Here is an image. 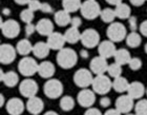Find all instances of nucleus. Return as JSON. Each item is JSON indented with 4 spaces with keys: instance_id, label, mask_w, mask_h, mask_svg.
Listing matches in <instances>:
<instances>
[{
    "instance_id": "nucleus-1",
    "label": "nucleus",
    "mask_w": 147,
    "mask_h": 115,
    "mask_svg": "<svg viewBox=\"0 0 147 115\" xmlns=\"http://www.w3.org/2000/svg\"><path fill=\"white\" fill-rule=\"evenodd\" d=\"M56 59H57V63L59 65V67L67 70V69H71L77 65L78 55H77L76 51L71 49V48H63L62 50L58 52Z\"/></svg>"
},
{
    "instance_id": "nucleus-2",
    "label": "nucleus",
    "mask_w": 147,
    "mask_h": 115,
    "mask_svg": "<svg viewBox=\"0 0 147 115\" xmlns=\"http://www.w3.org/2000/svg\"><path fill=\"white\" fill-rule=\"evenodd\" d=\"M81 15L87 20H94L101 14V7L96 0H86L81 5Z\"/></svg>"
},
{
    "instance_id": "nucleus-3",
    "label": "nucleus",
    "mask_w": 147,
    "mask_h": 115,
    "mask_svg": "<svg viewBox=\"0 0 147 115\" xmlns=\"http://www.w3.org/2000/svg\"><path fill=\"white\" fill-rule=\"evenodd\" d=\"M106 35L109 38V40H111L113 42H120L124 40L127 37L125 25L121 22H113L108 25L106 30Z\"/></svg>"
},
{
    "instance_id": "nucleus-4",
    "label": "nucleus",
    "mask_w": 147,
    "mask_h": 115,
    "mask_svg": "<svg viewBox=\"0 0 147 115\" xmlns=\"http://www.w3.org/2000/svg\"><path fill=\"white\" fill-rule=\"evenodd\" d=\"M38 69H39V63H37L33 57H24L18 63V70L20 74L25 77H30L38 73Z\"/></svg>"
},
{
    "instance_id": "nucleus-5",
    "label": "nucleus",
    "mask_w": 147,
    "mask_h": 115,
    "mask_svg": "<svg viewBox=\"0 0 147 115\" xmlns=\"http://www.w3.org/2000/svg\"><path fill=\"white\" fill-rule=\"evenodd\" d=\"M92 86V90L95 91L96 93L100 94V95H105L113 88V82L110 81L109 77L105 76L104 74L97 75L94 78Z\"/></svg>"
},
{
    "instance_id": "nucleus-6",
    "label": "nucleus",
    "mask_w": 147,
    "mask_h": 115,
    "mask_svg": "<svg viewBox=\"0 0 147 115\" xmlns=\"http://www.w3.org/2000/svg\"><path fill=\"white\" fill-rule=\"evenodd\" d=\"M43 91L49 98L56 99V98H59L63 93V84L58 79H49L44 84Z\"/></svg>"
},
{
    "instance_id": "nucleus-7",
    "label": "nucleus",
    "mask_w": 147,
    "mask_h": 115,
    "mask_svg": "<svg viewBox=\"0 0 147 115\" xmlns=\"http://www.w3.org/2000/svg\"><path fill=\"white\" fill-rule=\"evenodd\" d=\"M94 77H92V72L86 69H79L78 71L74 74V82L76 86L80 88H85L89 87L92 84Z\"/></svg>"
},
{
    "instance_id": "nucleus-8",
    "label": "nucleus",
    "mask_w": 147,
    "mask_h": 115,
    "mask_svg": "<svg viewBox=\"0 0 147 115\" xmlns=\"http://www.w3.org/2000/svg\"><path fill=\"white\" fill-rule=\"evenodd\" d=\"M81 42L87 49H92L97 47L100 44V35L94 29H86L85 31L82 32L81 35Z\"/></svg>"
},
{
    "instance_id": "nucleus-9",
    "label": "nucleus",
    "mask_w": 147,
    "mask_h": 115,
    "mask_svg": "<svg viewBox=\"0 0 147 115\" xmlns=\"http://www.w3.org/2000/svg\"><path fill=\"white\" fill-rule=\"evenodd\" d=\"M1 32L6 38H16L20 33V24L14 19L3 21L1 19Z\"/></svg>"
},
{
    "instance_id": "nucleus-10",
    "label": "nucleus",
    "mask_w": 147,
    "mask_h": 115,
    "mask_svg": "<svg viewBox=\"0 0 147 115\" xmlns=\"http://www.w3.org/2000/svg\"><path fill=\"white\" fill-rule=\"evenodd\" d=\"M38 90H39L38 84L34 79H31V78L24 79L19 84V92L22 96L26 97V98H32V97L36 96Z\"/></svg>"
},
{
    "instance_id": "nucleus-11",
    "label": "nucleus",
    "mask_w": 147,
    "mask_h": 115,
    "mask_svg": "<svg viewBox=\"0 0 147 115\" xmlns=\"http://www.w3.org/2000/svg\"><path fill=\"white\" fill-rule=\"evenodd\" d=\"M16 58V49L9 44L0 46V62L2 65H9Z\"/></svg>"
},
{
    "instance_id": "nucleus-12",
    "label": "nucleus",
    "mask_w": 147,
    "mask_h": 115,
    "mask_svg": "<svg viewBox=\"0 0 147 115\" xmlns=\"http://www.w3.org/2000/svg\"><path fill=\"white\" fill-rule=\"evenodd\" d=\"M94 92L95 91H92L89 89H83L82 91H80L77 96L78 103L83 108H90L96 101V95Z\"/></svg>"
},
{
    "instance_id": "nucleus-13",
    "label": "nucleus",
    "mask_w": 147,
    "mask_h": 115,
    "mask_svg": "<svg viewBox=\"0 0 147 115\" xmlns=\"http://www.w3.org/2000/svg\"><path fill=\"white\" fill-rule=\"evenodd\" d=\"M108 63L106 58L102 56H96L92 59V61L89 63L90 71L96 75H103L105 72L108 70Z\"/></svg>"
},
{
    "instance_id": "nucleus-14",
    "label": "nucleus",
    "mask_w": 147,
    "mask_h": 115,
    "mask_svg": "<svg viewBox=\"0 0 147 115\" xmlns=\"http://www.w3.org/2000/svg\"><path fill=\"white\" fill-rule=\"evenodd\" d=\"M116 109L121 114H128L134 109V99L127 95H121L116 100Z\"/></svg>"
},
{
    "instance_id": "nucleus-15",
    "label": "nucleus",
    "mask_w": 147,
    "mask_h": 115,
    "mask_svg": "<svg viewBox=\"0 0 147 115\" xmlns=\"http://www.w3.org/2000/svg\"><path fill=\"white\" fill-rule=\"evenodd\" d=\"M117 52L116 46L111 40H103L98 46V53L99 56H102L104 58H110L113 57Z\"/></svg>"
},
{
    "instance_id": "nucleus-16",
    "label": "nucleus",
    "mask_w": 147,
    "mask_h": 115,
    "mask_svg": "<svg viewBox=\"0 0 147 115\" xmlns=\"http://www.w3.org/2000/svg\"><path fill=\"white\" fill-rule=\"evenodd\" d=\"M47 44L51 48V50H62L64 48V44L66 42L64 35L60 34L58 32H54L53 34L47 36Z\"/></svg>"
},
{
    "instance_id": "nucleus-17",
    "label": "nucleus",
    "mask_w": 147,
    "mask_h": 115,
    "mask_svg": "<svg viewBox=\"0 0 147 115\" xmlns=\"http://www.w3.org/2000/svg\"><path fill=\"white\" fill-rule=\"evenodd\" d=\"M6 112L9 115H21L24 111V103L20 98L14 97L6 103Z\"/></svg>"
},
{
    "instance_id": "nucleus-18",
    "label": "nucleus",
    "mask_w": 147,
    "mask_h": 115,
    "mask_svg": "<svg viewBox=\"0 0 147 115\" xmlns=\"http://www.w3.org/2000/svg\"><path fill=\"white\" fill-rule=\"evenodd\" d=\"M36 30L42 36H49L51 34L54 33V23L49 19L42 18L37 22Z\"/></svg>"
},
{
    "instance_id": "nucleus-19",
    "label": "nucleus",
    "mask_w": 147,
    "mask_h": 115,
    "mask_svg": "<svg viewBox=\"0 0 147 115\" xmlns=\"http://www.w3.org/2000/svg\"><path fill=\"white\" fill-rule=\"evenodd\" d=\"M43 108H44V103L42 101L41 98L37 96L28 98V103H26V109L31 114L38 115L42 112Z\"/></svg>"
},
{
    "instance_id": "nucleus-20",
    "label": "nucleus",
    "mask_w": 147,
    "mask_h": 115,
    "mask_svg": "<svg viewBox=\"0 0 147 115\" xmlns=\"http://www.w3.org/2000/svg\"><path fill=\"white\" fill-rule=\"evenodd\" d=\"M0 80L2 81L6 87L13 88L17 86L19 81V77L17 73H15L14 71H9L4 73L3 70H0Z\"/></svg>"
},
{
    "instance_id": "nucleus-21",
    "label": "nucleus",
    "mask_w": 147,
    "mask_h": 115,
    "mask_svg": "<svg viewBox=\"0 0 147 115\" xmlns=\"http://www.w3.org/2000/svg\"><path fill=\"white\" fill-rule=\"evenodd\" d=\"M127 93L132 99H139L143 96V94L145 93V88L144 84L140 82V81H134L131 84H129L128 90Z\"/></svg>"
},
{
    "instance_id": "nucleus-22",
    "label": "nucleus",
    "mask_w": 147,
    "mask_h": 115,
    "mask_svg": "<svg viewBox=\"0 0 147 115\" xmlns=\"http://www.w3.org/2000/svg\"><path fill=\"white\" fill-rule=\"evenodd\" d=\"M55 72V65L51 61H42L41 63H39L38 74L42 78H51L52 76H54Z\"/></svg>"
},
{
    "instance_id": "nucleus-23",
    "label": "nucleus",
    "mask_w": 147,
    "mask_h": 115,
    "mask_svg": "<svg viewBox=\"0 0 147 115\" xmlns=\"http://www.w3.org/2000/svg\"><path fill=\"white\" fill-rule=\"evenodd\" d=\"M49 50H51V48L49 47L47 42L39 41V42L35 44L34 48H33V53L37 58H45L49 56Z\"/></svg>"
},
{
    "instance_id": "nucleus-24",
    "label": "nucleus",
    "mask_w": 147,
    "mask_h": 115,
    "mask_svg": "<svg viewBox=\"0 0 147 115\" xmlns=\"http://www.w3.org/2000/svg\"><path fill=\"white\" fill-rule=\"evenodd\" d=\"M54 19H55V22L60 27H65L67 24H71V18L69 13L66 12L65 10H61V11H58V12L55 13V16H54Z\"/></svg>"
},
{
    "instance_id": "nucleus-25",
    "label": "nucleus",
    "mask_w": 147,
    "mask_h": 115,
    "mask_svg": "<svg viewBox=\"0 0 147 115\" xmlns=\"http://www.w3.org/2000/svg\"><path fill=\"white\" fill-rule=\"evenodd\" d=\"M113 58H115V61L117 63L124 65H128L129 61L131 60V55H130V53L126 49H119V50H117Z\"/></svg>"
},
{
    "instance_id": "nucleus-26",
    "label": "nucleus",
    "mask_w": 147,
    "mask_h": 115,
    "mask_svg": "<svg viewBox=\"0 0 147 115\" xmlns=\"http://www.w3.org/2000/svg\"><path fill=\"white\" fill-rule=\"evenodd\" d=\"M81 35H82V33H80L78 28L71 27V28L64 33V37H65L66 42L74 44H76V42H78L79 40H81Z\"/></svg>"
},
{
    "instance_id": "nucleus-27",
    "label": "nucleus",
    "mask_w": 147,
    "mask_h": 115,
    "mask_svg": "<svg viewBox=\"0 0 147 115\" xmlns=\"http://www.w3.org/2000/svg\"><path fill=\"white\" fill-rule=\"evenodd\" d=\"M128 87H129V82L127 81V79L122 76H120V77H117L113 79V90L118 92V93H123V92H127L128 90Z\"/></svg>"
},
{
    "instance_id": "nucleus-28",
    "label": "nucleus",
    "mask_w": 147,
    "mask_h": 115,
    "mask_svg": "<svg viewBox=\"0 0 147 115\" xmlns=\"http://www.w3.org/2000/svg\"><path fill=\"white\" fill-rule=\"evenodd\" d=\"M116 15L118 18L120 19H129L130 18V14H131V10L129 7V5H127L126 3H120L116 6L115 9Z\"/></svg>"
},
{
    "instance_id": "nucleus-29",
    "label": "nucleus",
    "mask_w": 147,
    "mask_h": 115,
    "mask_svg": "<svg viewBox=\"0 0 147 115\" xmlns=\"http://www.w3.org/2000/svg\"><path fill=\"white\" fill-rule=\"evenodd\" d=\"M33 48L34 47L32 46L30 40H28V39H22V40H20L18 44H17L16 50H17V52H18L20 55L25 56V55L30 54L31 52H33Z\"/></svg>"
},
{
    "instance_id": "nucleus-30",
    "label": "nucleus",
    "mask_w": 147,
    "mask_h": 115,
    "mask_svg": "<svg viewBox=\"0 0 147 115\" xmlns=\"http://www.w3.org/2000/svg\"><path fill=\"white\" fill-rule=\"evenodd\" d=\"M81 0H62V6L68 13H75L81 9Z\"/></svg>"
},
{
    "instance_id": "nucleus-31",
    "label": "nucleus",
    "mask_w": 147,
    "mask_h": 115,
    "mask_svg": "<svg viewBox=\"0 0 147 115\" xmlns=\"http://www.w3.org/2000/svg\"><path fill=\"white\" fill-rule=\"evenodd\" d=\"M142 42L141 36L140 34L136 33V32H131L127 35L126 37V44L129 48H138Z\"/></svg>"
},
{
    "instance_id": "nucleus-32",
    "label": "nucleus",
    "mask_w": 147,
    "mask_h": 115,
    "mask_svg": "<svg viewBox=\"0 0 147 115\" xmlns=\"http://www.w3.org/2000/svg\"><path fill=\"white\" fill-rule=\"evenodd\" d=\"M100 17H101L102 20H103L104 22H106V23H113V20H115V18L117 17V15H116L115 10L109 9V7H106V9L102 10L101 11Z\"/></svg>"
},
{
    "instance_id": "nucleus-33",
    "label": "nucleus",
    "mask_w": 147,
    "mask_h": 115,
    "mask_svg": "<svg viewBox=\"0 0 147 115\" xmlns=\"http://www.w3.org/2000/svg\"><path fill=\"white\" fill-rule=\"evenodd\" d=\"M75 107V99L71 96H64L60 100V108L65 112H69Z\"/></svg>"
},
{
    "instance_id": "nucleus-34",
    "label": "nucleus",
    "mask_w": 147,
    "mask_h": 115,
    "mask_svg": "<svg viewBox=\"0 0 147 115\" xmlns=\"http://www.w3.org/2000/svg\"><path fill=\"white\" fill-rule=\"evenodd\" d=\"M107 73L109 76H111V77H113V78L120 77L121 74H122V67H121V65L117 63V62L111 63V65H109V67H108Z\"/></svg>"
},
{
    "instance_id": "nucleus-35",
    "label": "nucleus",
    "mask_w": 147,
    "mask_h": 115,
    "mask_svg": "<svg viewBox=\"0 0 147 115\" xmlns=\"http://www.w3.org/2000/svg\"><path fill=\"white\" fill-rule=\"evenodd\" d=\"M135 111L137 115H147V100H139L138 103H136Z\"/></svg>"
},
{
    "instance_id": "nucleus-36",
    "label": "nucleus",
    "mask_w": 147,
    "mask_h": 115,
    "mask_svg": "<svg viewBox=\"0 0 147 115\" xmlns=\"http://www.w3.org/2000/svg\"><path fill=\"white\" fill-rule=\"evenodd\" d=\"M20 18L25 23H32L33 19H34V12L31 11L30 9H25L20 13Z\"/></svg>"
},
{
    "instance_id": "nucleus-37",
    "label": "nucleus",
    "mask_w": 147,
    "mask_h": 115,
    "mask_svg": "<svg viewBox=\"0 0 147 115\" xmlns=\"http://www.w3.org/2000/svg\"><path fill=\"white\" fill-rule=\"evenodd\" d=\"M128 65H129V68H130V70H132V71H138V70H140L142 67L141 59L138 58V57L131 58V60L129 61Z\"/></svg>"
},
{
    "instance_id": "nucleus-38",
    "label": "nucleus",
    "mask_w": 147,
    "mask_h": 115,
    "mask_svg": "<svg viewBox=\"0 0 147 115\" xmlns=\"http://www.w3.org/2000/svg\"><path fill=\"white\" fill-rule=\"evenodd\" d=\"M40 7H41V2L39 0H31L30 3H28V9L33 11V12H36V11H39Z\"/></svg>"
},
{
    "instance_id": "nucleus-39",
    "label": "nucleus",
    "mask_w": 147,
    "mask_h": 115,
    "mask_svg": "<svg viewBox=\"0 0 147 115\" xmlns=\"http://www.w3.org/2000/svg\"><path fill=\"white\" fill-rule=\"evenodd\" d=\"M36 31V25H34L33 23H28L26 27H25V34L28 35V36H31Z\"/></svg>"
},
{
    "instance_id": "nucleus-40",
    "label": "nucleus",
    "mask_w": 147,
    "mask_h": 115,
    "mask_svg": "<svg viewBox=\"0 0 147 115\" xmlns=\"http://www.w3.org/2000/svg\"><path fill=\"white\" fill-rule=\"evenodd\" d=\"M40 11L43 13H52L53 12V7L51 4H49V3H46V2H43L41 3V7H40Z\"/></svg>"
},
{
    "instance_id": "nucleus-41",
    "label": "nucleus",
    "mask_w": 147,
    "mask_h": 115,
    "mask_svg": "<svg viewBox=\"0 0 147 115\" xmlns=\"http://www.w3.org/2000/svg\"><path fill=\"white\" fill-rule=\"evenodd\" d=\"M84 115H102V113L100 110L96 109V108H89L85 111Z\"/></svg>"
},
{
    "instance_id": "nucleus-42",
    "label": "nucleus",
    "mask_w": 147,
    "mask_h": 115,
    "mask_svg": "<svg viewBox=\"0 0 147 115\" xmlns=\"http://www.w3.org/2000/svg\"><path fill=\"white\" fill-rule=\"evenodd\" d=\"M81 23H82V20H81L80 17H74V18H71V25L74 27V28H79Z\"/></svg>"
},
{
    "instance_id": "nucleus-43",
    "label": "nucleus",
    "mask_w": 147,
    "mask_h": 115,
    "mask_svg": "<svg viewBox=\"0 0 147 115\" xmlns=\"http://www.w3.org/2000/svg\"><path fill=\"white\" fill-rule=\"evenodd\" d=\"M140 33H141L143 36L147 37V20L143 21L141 24H140Z\"/></svg>"
},
{
    "instance_id": "nucleus-44",
    "label": "nucleus",
    "mask_w": 147,
    "mask_h": 115,
    "mask_svg": "<svg viewBox=\"0 0 147 115\" xmlns=\"http://www.w3.org/2000/svg\"><path fill=\"white\" fill-rule=\"evenodd\" d=\"M128 23L130 29H131V31L136 32V29H137V18L136 17H130L128 19Z\"/></svg>"
},
{
    "instance_id": "nucleus-45",
    "label": "nucleus",
    "mask_w": 147,
    "mask_h": 115,
    "mask_svg": "<svg viewBox=\"0 0 147 115\" xmlns=\"http://www.w3.org/2000/svg\"><path fill=\"white\" fill-rule=\"evenodd\" d=\"M109 105H110V99L108 97H103V98H101V100H100V106L103 107V108H107Z\"/></svg>"
},
{
    "instance_id": "nucleus-46",
    "label": "nucleus",
    "mask_w": 147,
    "mask_h": 115,
    "mask_svg": "<svg viewBox=\"0 0 147 115\" xmlns=\"http://www.w3.org/2000/svg\"><path fill=\"white\" fill-rule=\"evenodd\" d=\"M129 1H130V3H131L132 5L141 6V5H143V4H144L146 0H129Z\"/></svg>"
},
{
    "instance_id": "nucleus-47",
    "label": "nucleus",
    "mask_w": 147,
    "mask_h": 115,
    "mask_svg": "<svg viewBox=\"0 0 147 115\" xmlns=\"http://www.w3.org/2000/svg\"><path fill=\"white\" fill-rule=\"evenodd\" d=\"M104 115H122L117 109H109L104 113Z\"/></svg>"
},
{
    "instance_id": "nucleus-48",
    "label": "nucleus",
    "mask_w": 147,
    "mask_h": 115,
    "mask_svg": "<svg viewBox=\"0 0 147 115\" xmlns=\"http://www.w3.org/2000/svg\"><path fill=\"white\" fill-rule=\"evenodd\" d=\"M107 3H109L110 5H118V4H120V3H122L123 0H105Z\"/></svg>"
},
{
    "instance_id": "nucleus-49",
    "label": "nucleus",
    "mask_w": 147,
    "mask_h": 115,
    "mask_svg": "<svg viewBox=\"0 0 147 115\" xmlns=\"http://www.w3.org/2000/svg\"><path fill=\"white\" fill-rule=\"evenodd\" d=\"M14 1L19 5H24V4H28L31 0H14Z\"/></svg>"
},
{
    "instance_id": "nucleus-50",
    "label": "nucleus",
    "mask_w": 147,
    "mask_h": 115,
    "mask_svg": "<svg viewBox=\"0 0 147 115\" xmlns=\"http://www.w3.org/2000/svg\"><path fill=\"white\" fill-rule=\"evenodd\" d=\"M3 105H4V95L0 94V107H3Z\"/></svg>"
},
{
    "instance_id": "nucleus-51",
    "label": "nucleus",
    "mask_w": 147,
    "mask_h": 115,
    "mask_svg": "<svg viewBox=\"0 0 147 115\" xmlns=\"http://www.w3.org/2000/svg\"><path fill=\"white\" fill-rule=\"evenodd\" d=\"M44 115H59L57 112H55V111H49V112H46Z\"/></svg>"
},
{
    "instance_id": "nucleus-52",
    "label": "nucleus",
    "mask_w": 147,
    "mask_h": 115,
    "mask_svg": "<svg viewBox=\"0 0 147 115\" xmlns=\"http://www.w3.org/2000/svg\"><path fill=\"white\" fill-rule=\"evenodd\" d=\"M81 55H82L83 57H87V56H88L87 52H85V51H82V52H81Z\"/></svg>"
},
{
    "instance_id": "nucleus-53",
    "label": "nucleus",
    "mask_w": 147,
    "mask_h": 115,
    "mask_svg": "<svg viewBox=\"0 0 147 115\" xmlns=\"http://www.w3.org/2000/svg\"><path fill=\"white\" fill-rule=\"evenodd\" d=\"M144 49H145V52H146V54H147V44H145V48H144Z\"/></svg>"
},
{
    "instance_id": "nucleus-54",
    "label": "nucleus",
    "mask_w": 147,
    "mask_h": 115,
    "mask_svg": "<svg viewBox=\"0 0 147 115\" xmlns=\"http://www.w3.org/2000/svg\"><path fill=\"white\" fill-rule=\"evenodd\" d=\"M126 115H137V114H129L128 113V114H126Z\"/></svg>"
},
{
    "instance_id": "nucleus-55",
    "label": "nucleus",
    "mask_w": 147,
    "mask_h": 115,
    "mask_svg": "<svg viewBox=\"0 0 147 115\" xmlns=\"http://www.w3.org/2000/svg\"><path fill=\"white\" fill-rule=\"evenodd\" d=\"M146 93H147V90H146Z\"/></svg>"
},
{
    "instance_id": "nucleus-56",
    "label": "nucleus",
    "mask_w": 147,
    "mask_h": 115,
    "mask_svg": "<svg viewBox=\"0 0 147 115\" xmlns=\"http://www.w3.org/2000/svg\"><path fill=\"white\" fill-rule=\"evenodd\" d=\"M146 1H147V0H146Z\"/></svg>"
}]
</instances>
